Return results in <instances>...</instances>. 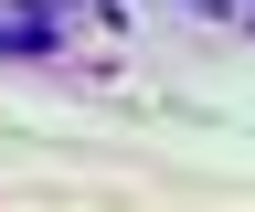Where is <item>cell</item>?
I'll list each match as a JSON object with an SVG mask.
<instances>
[{
    "mask_svg": "<svg viewBox=\"0 0 255 212\" xmlns=\"http://www.w3.org/2000/svg\"><path fill=\"white\" fill-rule=\"evenodd\" d=\"M0 53H21V64H43V53H64L53 11H21V0H0Z\"/></svg>",
    "mask_w": 255,
    "mask_h": 212,
    "instance_id": "1",
    "label": "cell"
},
{
    "mask_svg": "<svg viewBox=\"0 0 255 212\" xmlns=\"http://www.w3.org/2000/svg\"><path fill=\"white\" fill-rule=\"evenodd\" d=\"M191 11H234V0H191Z\"/></svg>",
    "mask_w": 255,
    "mask_h": 212,
    "instance_id": "2",
    "label": "cell"
}]
</instances>
